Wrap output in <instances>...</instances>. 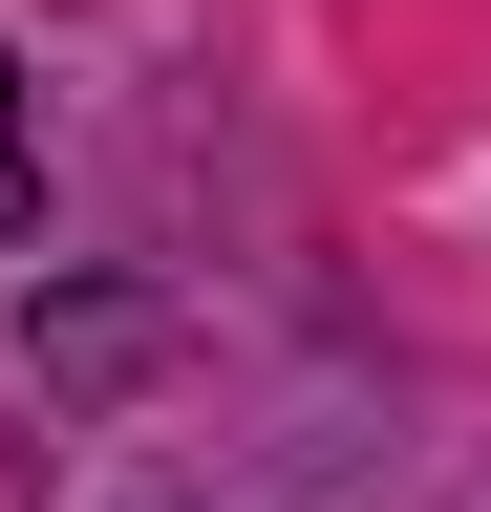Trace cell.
<instances>
[{"label":"cell","mask_w":491,"mask_h":512,"mask_svg":"<svg viewBox=\"0 0 491 512\" xmlns=\"http://www.w3.org/2000/svg\"><path fill=\"white\" fill-rule=\"evenodd\" d=\"M22 192H43V128H22V64H0V235H22Z\"/></svg>","instance_id":"obj_1"}]
</instances>
